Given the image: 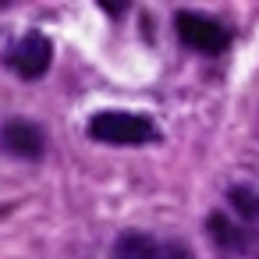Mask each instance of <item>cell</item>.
<instances>
[{
    "label": "cell",
    "mask_w": 259,
    "mask_h": 259,
    "mask_svg": "<svg viewBox=\"0 0 259 259\" xmlns=\"http://www.w3.org/2000/svg\"><path fill=\"white\" fill-rule=\"evenodd\" d=\"M89 139L96 142H110V146H139L156 139V128L149 117L142 114H128V110H103L89 121Z\"/></svg>",
    "instance_id": "6da1fadb"
},
{
    "label": "cell",
    "mask_w": 259,
    "mask_h": 259,
    "mask_svg": "<svg viewBox=\"0 0 259 259\" xmlns=\"http://www.w3.org/2000/svg\"><path fill=\"white\" fill-rule=\"evenodd\" d=\"M174 32L181 36L185 47H192L195 54H206V57H217L231 47V32L206 15H192V11L174 15Z\"/></svg>",
    "instance_id": "7a4b0ae2"
},
{
    "label": "cell",
    "mask_w": 259,
    "mask_h": 259,
    "mask_svg": "<svg viewBox=\"0 0 259 259\" xmlns=\"http://www.w3.org/2000/svg\"><path fill=\"white\" fill-rule=\"evenodd\" d=\"M50 61H54V47H50V39H47L43 32L22 36V39L8 50V68H11L18 78H25V82L43 78V75L50 71Z\"/></svg>",
    "instance_id": "3957f363"
},
{
    "label": "cell",
    "mask_w": 259,
    "mask_h": 259,
    "mask_svg": "<svg viewBox=\"0 0 259 259\" xmlns=\"http://www.w3.org/2000/svg\"><path fill=\"white\" fill-rule=\"evenodd\" d=\"M0 149H8L11 156H25V160H39L43 149H47V139L43 132L32 124V121H8L0 128Z\"/></svg>",
    "instance_id": "277c9868"
},
{
    "label": "cell",
    "mask_w": 259,
    "mask_h": 259,
    "mask_svg": "<svg viewBox=\"0 0 259 259\" xmlns=\"http://www.w3.org/2000/svg\"><path fill=\"white\" fill-rule=\"evenodd\" d=\"M206 227H209L213 245H217L220 252H227V255H245V252L255 248V234L245 231V227H238V224H231V220L220 217V213H213V217L206 220Z\"/></svg>",
    "instance_id": "5b68a950"
},
{
    "label": "cell",
    "mask_w": 259,
    "mask_h": 259,
    "mask_svg": "<svg viewBox=\"0 0 259 259\" xmlns=\"http://www.w3.org/2000/svg\"><path fill=\"white\" fill-rule=\"evenodd\" d=\"M114 259H163V252H160V248H156L146 234L132 231V234H124V238L117 241Z\"/></svg>",
    "instance_id": "8992f818"
},
{
    "label": "cell",
    "mask_w": 259,
    "mask_h": 259,
    "mask_svg": "<svg viewBox=\"0 0 259 259\" xmlns=\"http://www.w3.org/2000/svg\"><path fill=\"white\" fill-rule=\"evenodd\" d=\"M227 199L234 202V209H238L241 217H248V220H259V199H255L248 188H231V192H227Z\"/></svg>",
    "instance_id": "52a82bcc"
},
{
    "label": "cell",
    "mask_w": 259,
    "mask_h": 259,
    "mask_svg": "<svg viewBox=\"0 0 259 259\" xmlns=\"http://www.w3.org/2000/svg\"><path fill=\"white\" fill-rule=\"evenodd\" d=\"M96 4H100V8H103L110 18H121V15L132 8V0H96Z\"/></svg>",
    "instance_id": "ba28073f"
},
{
    "label": "cell",
    "mask_w": 259,
    "mask_h": 259,
    "mask_svg": "<svg viewBox=\"0 0 259 259\" xmlns=\"http://www.w3.org/2000/svg\"><path fill=\"white\" fill-rule=\"evenodd\" d=\"M163 259H195V255H192V252H188L185 245H178V241H170V245L163 248Z\"/></svg>",
    "instance_id": "9c48e42d"
},
{
    "label": "cell",
    "mask_w": 259,
    "mask_h": 259,
    "mask_svg": "<svg viewBox=\"0 0 259 259\" xmlns=\"http://www.w3.org/2000/svg\"><path fill=\"white\" fill-rule=\"evenodd\" d=\"M8 4H11V0H0V8H8Z\"/></svg>",
    "instance_id": "30bf717a"
}]
</instances>
